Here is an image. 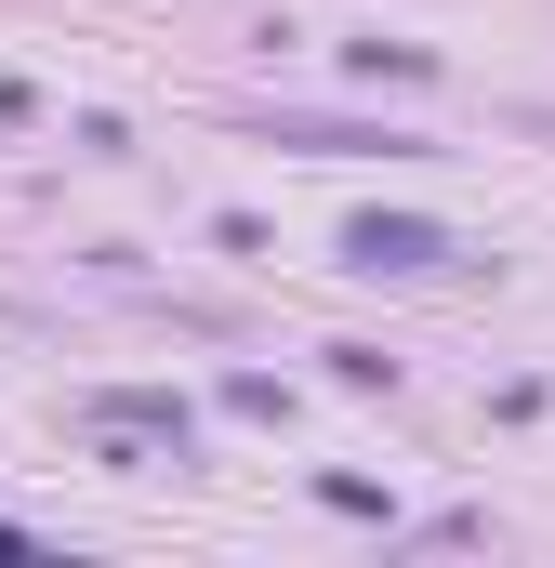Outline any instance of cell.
Listing matches in <instances>:
<instances>
[{
  "label": "cell",
  "mask_w": 555,
  "mask_h": 568,
  "mask_svg": "<svg viewBox=\"0 0 555 568\" xmlns=\"http://www.w3.org/2000/svg\"><path fill=\"white\" fill-rule=\"evenodd\" d=\"M357 265H436V239L423 225H357Z\"/></svg>",
  "instance_id": "cell-1"
}]
</instances>
